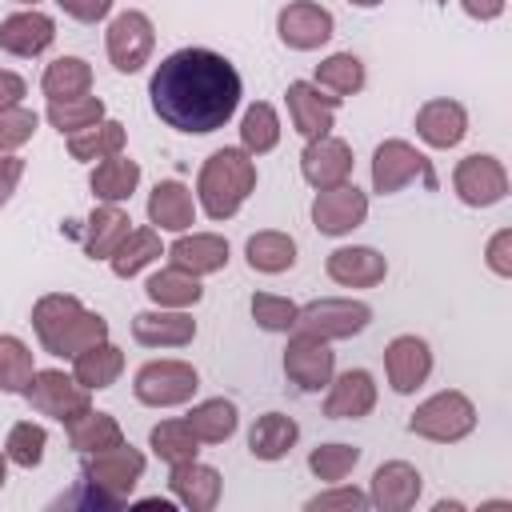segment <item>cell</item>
Here are the masks:
<instances>
[{
    "mask_svg": "<svg viewBox=\"0 0 512 512\" xmlns=\"http://www.w3.org/2000/svg\"><path fill=\"white\" fill-rule=\"evenodd\" d=\"M136 184H140V164L128 160V156H120V152L108 156V160H100V164L92 168V180H88L92 196L104 200V204H120V200H128V196L136 192Z\"/></svg>",
    "mask_w": 512,
    "mask_h": 512,
    "instance_id": "cell-31",
    "label": "cell"
},
{
    "mask_svg": "<svg viewBox=\"0 0 512 512\" xmlns=\"http://www.w3.org/2000/svg\"><path fill=\"white\" fill-rule=\"evenodd\" d=\"M468 132V112L460 100H448V96H436L428 104H420L416 112V136L428 144V148H456Z\"/></svg>",
    "mask_w": 512,
    "mask_h": 512,
    "instance_id": "cell-21",
    "label": "cell"
},
{
    "mask_svg": "<svg viewBox=\"0 0 512 512\" xmlns=\"http://www.w3.org/2000/svg\"><path fill=\"white\" fill-rule=\"evenodd\" d=\"M16 4H28V8H36V4H40V0H16Z\"/></svg>",
    "mask_w": 512,
    "mask_h": 512,
    "instance_id": "cell-55",
    "label": "cell"
},
{
    "mask_svg": "<svg viewBox=\"0 0 512 512\" xmlns=\"http://www.w3.org/2000/svg\"><path fill=\"white\" fill-rule=\"evenodd\" d=\"M24 400L32 404V412L52 416L60 424H68V420H76L80 412L92 408L88 388L76 376L60 372V368H36L32 380H28V388H24Z\"/></svg>",
    "mask_w": 512,
    "mask_h": 512,
    "instance_id": "cell-8",
    "label": "cell"
},
{
    "mask_svg": "<svg viewBox=\"0 0 512 512\" xmlns=\"http://www.w3.org/2000/svg\"><path fill=\"white\" fill-rule=\"evenodd\" d=\"M296 436H300V424H296L292 416H284V412H264V416H256V424L248 428V452H252L256 460H280V456L292 452Z\"/></svg>",
    "mask_w": 512,
    "mask_h": 512,
    "instance_id": "cell-29",
    "label": "cell"
},
{
    "mask_svg": "<svg viewBox=\"0 0 512 512\" xmlns=\"http://www.w3.org/2000/svg\"><path fill=\"white\" fill-rule=\"evenodd\" d=\"M300 172H304V180H308L316 192L344 184V180L352 176V148H348V140H340V136H332V132L308 140L304 152H300Z\"/></svg>",
    "mask_w": 512,
    "mask_h": 512,
    "instance_id": "cell-16",
    "label": "cell"
},
{
    "mask_svg": "<svg viewBox=\"0 0 512 512\" xmlns=\"http://www.w3.org/2000/svg\"><path fill=\"white\" fill-rule=\"evenodd\" d=\"M40 116L24 104H12V108H0V152H16L20 144L32 140Z\"/></svg>",
    "mask_w": 512,
    "mask_h": 512,
    "instance_id": "cell-46",
    "label": "cell"
},
{
    "mask_svg": "<svg viewBox=\"0 0 512 512\" xmlns=\"http://www.w3.org/2000/svg\"><path fill=\"white\" fill-rule=\"evenodd\" d=\"M80 476H84L112 508H120V504L132 496V488L140 484V476H144V456H140L132 444H116V448H108V452H92V456L84 460Z\"/></svg>",
    "mask_w": 512,
    "mask_h": 512,
    "instance_id": "cell-6",
    "label": "cell"
},
{
    "mask_svg": "<svg viewBox=\"0 0 512 512\" xmlns=\"http://www.w3.org/2000/svg\"><path fill=\"white\" fill-rule=\"evenodd\" d=\"M288 116H292V128L304 136V140H316V136H328L332 132V120H336V108L344 104L340 96L308 84V80H292L288 92Z\"/></svg>",
    "mask_w": 512,
    "mask_h": 512,
    "instance_id": "cell-15",
    "label": "cell"
},
{
    "mask_svg": "<svg viewBox=\"0 0 512 512\" xmlns=\"http://www.w3.org/2000/svg\"><path fill=\"white\" fill-rule=\"evenodd\" d=\"M48 124L60 132V136H72V132H84L92 124L104 120V100L100 96H72V100H48L44 108Z\"/></svg>",
    "mask_w": 512,
    "mask_h": 512,
    "instance_id": "cell-37",
    "label": "cell"
},
{
    "mask_svg": "<svg viewBox=\"0 0 512 512\" xmlns=\"http://www.w3.org/2000/svg\"><path fill=\"white\" fill-rule=\"evenodd\" d=\"M332 372H336V352L328 348V340L292 332V340L284 348V376L300 392H320V388H328Z\"/></svg>",
    "mask_w": 512,
    "mask_h": 512,
    "instance_id": "cell-12",
    "label": "cell"
},
{
    "mask_svg": "<svg viewBox=\"0 0 512 512\" xmlns=\"http://www.w3.org/2000/svg\"><path fill=\"white\" fill-rule=\"evenodd\" d=\"M316 88H324V92H332V96H340V100L356 96V92L364 88V64H360V56L336 52V56L320 60V64H316Z\"/></svg>",
    "mask_w": 512,
    "mask_h": 512,
    "instance_id": "cell-39",
    "label": "cell"
},
{
    "mask_svg": "<svg viewBox=\"0 0 512 512\" xmlns=\"http://www.w3.org/2000/svg\"><path fill=\"white\" fill-rule=\"evenodd\" d=\"M32 372H36V364H32V348H28L20 336L0 332V392H8V396L20 392V396H24Z\"/></svg>",
    "mask_w": 512,
    "mask_h": 512,
    "instance_id": "cell-41",
    "label": "cell"
},
{
    "mask_svg": "<svg viewBox=\"0 0 512 512\" xmlns=\"http://www.w3.org/2000/svg\"><path fill=\"white\" fill-rule=\"evenodd\" d=\"M376 408V380L364 368H348L336 380H328L324 416L328 420H364Z\"/></svg>",
    "mask_w": 512,
    "mask_h": 512,
    "instance_id": "cell-19",
    "label": "cell"
},
{
    "mask_svg": "<svg viewBox=\"0 0 512 512\" xmlns=\"http://www.w3.org/2000/svg\"><path fill=\"white\" fill-rule=\"evenodd\" d=\"M372 324V308L364 300H344V296H324L304 308H296L292 332L316 336V340H348Z\"/></svg>",
    "mask_w": 512,
    "mask_h": 512,
    "instance_id": "cell-5",
    "label": "cell"
},
{
    "mask_svg": "<svg viewBox=\"0 0 512 512\" xmlns=\"http://www.w3.org/2000/svg\"><path fill=\"white\" fill-rule=\"evenodd\" d=\"M252 188H256V164L244 148H216L196 176V196L208 220H232L240 204L252 196Z\"/></svg>",
    "mask_w": 512,
    "mask_h": 512,
    "instance_id": "cell-3",
    "label": "cell"
},
{
    "mask_svg": "<svg viewBox=\"0 0 512 512\" xmlns=\"http://www.w3.org/2000/svg\"><path fill=\"white\" fill-rule=\"evenodd\" d=\"M324 272H328V280H336L340 288H372V284H380V280L388 276V260H384L376 248L352 244V248L328 252Z\"/></svg>",
    "mask_w": 512,
    "mask_h": 512,
    "instance_id": "cell-24",
    "label": "cell"
},
{
    "mask_svg": "<svg viewBox=\"0 0 512 512\" xmlns=\"http://www.w3.org/2000/svg\"><path fill=\"white\" fill-rule=\"evenodd\" d=\"M472 428H476V404L464 392H456V388H444V392L428 396L408 416V432L424 436V440H436V444H456Z\"/></svg>",
    "mask_w": 512,
    "mask_h": 512,
    "instance_id": "cell-4",
    "label": "cell"
},
{
    "mask_svg": "<svg viewBox=\"0 0 512 512\" xmlns=\"http://www.w3.org/2000/svg\"><path fill=\"white\" fill-rule=\"evenodd\" d=\"M128 232H132V216L120 204H100V208H92V216L84 224V252L92 260H108L124 244Z\"/></svg>",
    "mask_w": 512,
    "mask_h": 512,
    "instance_id": "cell-27",
    "label": "cell"
},
{
    "mask_svg": "<svg viewBox=\"0 0 512 512\" xmlns=\"http://www.w3.org/2000/svg\"><path fill=\"white\" fill-rule=\"evenodd\" d=\"M384 372H388L392 392L408 396V392H416L428 380V372H432V348L420 336H408L404 332V336H396L384 348Z\"/></svg>",
    "mask_w": 512,
    "mask_h": 512,
    "instance_id": "cell-18",
    "label": "cell"
},
{
    "mask_svg": "<svg viewBox=\"0 0 512 512\" xmlns=\"http://www.w3.org/2000/svg\"><path fill=\"white\" fill-rule=\"evenodd\" d=\"M364 216H368V196L348 180L316 192V200H312V224L324 236H348L352 228L364 224Z\"/></svg>",
    "mask_w": 512,
    "mask_h": 512,
    "instance_id": "cell-14",
    "label": "cell"
},
{
    "mask_svg": "<svg viewBox=\"0 0 512 512\" xmlns=\"http://www.w3.org/2000/svg\"><path fill=\"white\" fill-rule=\"evenodd\" d=\"M4 480H8V456L0 452V488H4Z\"/></svg>",
    "mask_w": 512,
    "mask_h": 512,
    "instance_id": "cell-53",
    "label": "cell"
},
{
    "mask_svg": "<svg viewBox=\"0 0 512 512\" xmlns=\"http://www.w3.org/2000/svg\"><path fill=\"white\" fill-rule=\"evenodd\" d=\"M164 256L172 268H184L192 276H208V272H220L228 264V240L216 232H192V236L172 240Z\"/></svg>",
    "mask_w": 512,
    "mask_h": 512,
    "instance_id": "cell-25",
    "label": "cell"
},
{
    "mask_svg": "<svg viewBox=\"0 0 512 512\" xmlns=\"http://www.w3.org/2000/svg\"><path fill=\"white\" fill-rule=\"evenodd\" d=\"M508 0H460V8L472 16V20H496L504 12Z\"/></svg>",
    "mask_w": 512,
    "mask_h": 512,
    "instance_id": "cell-52",
    "label": "cell"
},
{
    "mask_svg": "<svg viewBox=\"0 0 512 512\" xmlns=\"http://www.w3.org/2000/svg\"><path fill=\"white\" fill-rule=\"evenodd\" d=\"M44 444H48V432L32 420H20L8 428V440H4V456L20 468H36L44 460Z\"/></svg>",
    "mask_w": 512,
    "mask_h": 512,
    "instance_id": "cell-44",
    "label": "cell"
},
{
    "mask_svg": "<svg viewBox=\"0 0 512 512\" xmlns=\"http://www.w3.org/2000/svg\"><path fill=\"white\" fill-rule=\"evenodd\" d=\"M152 112L176 132H216L240 108V72L212 48H180L164 56L148 80Z\"/></svg>",
    "mask_w": 512,
    "mask_h": 512,
    "instance_id": "cell-1",
    "label": "cell"
},
{
    "mask_svg": "<svg viewBox=\"0 0 512 512\" xmlns=\"http://www.w3.org/2000/svg\"><path fill=\"white\" fill-rule=\"evenodd\" d=\"M32 328L44 352L72 360L84 348L108 340V320L100 312H88L72 292H48L32 304Z\"/></svg>",
    "mask_w": 512,
    "mask_h": 512,
    "instance_id": "cell-2",
    "label": "cell"
},
{
    "mask_svg": "<svg viewBox=\"0 0 512 512\" xmlns=\"http://www.w3.org/2000/svg\"><path fill=\"white\" fill-rule=\"evenodd\" d=\"M452 188L468 208H492V204H500L508 196V172H504V164L496 156L476 152V156H464L456 164Z\"/></svg>",
    "mask_w": 512,
    "mask_h": 512,
    "instance_id": "cell-11",
    "label": "cell"
},
{
    "mask_svg": "<svg viewBox=\"0 0 512 512\" xmlns=\"http://www.w3.org/2000/svg\"><path fill=\"white\" fill-rule=\"evenodd\" d=\"M40 88L48 100H72V96H88L92 88V64L80 56H60L44 68Z\"/></svg>",
    "mask_w": 512,
    "mask_h": 512,
    "instance_id": "cell-35",
    "label": "cell"
},
{
    "mask_svg": "<svg viewBox=\"0 0 512 512\" xmlns=\"http://www.w3.org/2000/svg\"><path fill=\"white\" fill-rule=\"evenodd\" d=\"M24 92H28L24 76H16V72L0 68V108H12V104H20V100H24Z\"/></svg>",
    "mask_w": 512,
    "mask_h": 512,
    "instance_id": "cell-51",
    "label": "cell"
},
{
    "mask_svg": "<svg viewBox=\"0 0 512 512\" xmlns=\"http://www.w3.org/2000/svg\"><path fill=\"white\" fill-rule=\"evenodd\" d=\"M168 488H172V496H176L180 508H188V512H212L216 500H220V472L212 464L184 460V464H172Z\"/></svg>",
    "mask_w": 512,
    "mask_h": 512,
    "instance_id": "cell-23",
    "label": "cell"
},
{
    "mask_svg": "<svg viewBox=\"0 0 512 512\" xmlns=\"http://www.w3.org/2000/svg\"><path fill=\"white\" fill-rule=\"evenodd\" d=\"M416 176L428 188H436V172H432V164H428L424 152H416L408 140H384V144H376V152H372V192L392 196L404 184H412Z\"/></svg>",
    "mask_w": 512,
    "mask_h": 512,
    "instance_id": "cell-9",
    "label": "cell"
},
{
    "mask_svg": "<svg viewBox=\"0 0 512 512\" xmlns=\"http://www.w3.org/2000/svg\"><path fill=\"white\" fill-rule=\"evenodd\" d=\"M304 508H308V512H328V508H368V492H360V488H344V484H332L328 492H316Z\"/></svg>",
    "mask_w": 512,
    "mask_h": 512,
    "instance_id": "cell-47",
    "label": "cell"
},
{
    "mask_svg": "<svg viewBox=\"0 0 512 512\" xmlns=\"http://www.w3.org/2000/svg\"><path fill=\"white\" fill-rule=\"evenodd\" d=\"M120 148H124V124L120 120H100V124L68 136V156L72 160H108Z\"/></svg>",
    "mask_w": 512,
    "mask_h": 512,
    "instance_id": "cell-38",
    "label": "cell"
},
{
    "mask_svg": "<svg viewBox=\"0 0 512 512\" xmlns=\"http://www.w3.org/2000/svg\"><path fill=\"white\" fill-rule=\"evenodd\" d=\"M64 428H68V444H72L80 456H92V452H108V448L124 444V432H120L116 416H108V412H96V408L80 412V416H76V420H68Z\"/></svg>",
    "mask_w": 512,
    "mask_h": 512,
    "instance_id": "cell-30",
    "label": "cell"
},
{
    "mask_svg": "<svg viewBox=\"0 0 512 512\" xmlns=\"http://www.w3.org/2000/svg\"><path fill=\"white\" fill-rule=\"evenodd\" d=\"M184 424L192 428V436H196L200 444H224V440L236 432L240 412H236V404H232V400L212 396V400H200V404L184 416Z\"/></svg>",
    "mask_w": 512,
    "mask_h": 512,
    "instance_id": "cell-33",
    "label": "cell"
},
{
    "mask_svg": "<svg viewBox=\"0 0 512 512\" xmlns=\"http://www.w3.org/2000/svg\"><path fill=\"white\" fill-rule=\"evenodd\" d=\"M104 48H108V60H112L116 72H140L148 64L152 48H156V28H152V20L144 12L128 8L108 24Z\"/></svg>",
    "mask_w": 512,
    "mask_h": 512,
    "instance_id": "cell-10",
    "label": "cell"
},
{
    "mask_svg": "<svg viewBox=\"0 0 512 512\" xmlns=\"http://www.w3.org/2000/svg\"><path fill=\"white\" fill-rule=\"evenodd\" d=\"M348 4H356V8H376V4H384V0H348Z\"/></svg>",
    "mask_w": 512,
    "mask_h": 512,
    "instance_id": "cell-54",
    "label": "cell"
},
{
    "mask_svg": "<svg viewBox=\"0 0 512 512\" xmlns=\"http://www.w3.org/2000/svg\"><path fill=\"white\" fill-rule=\"evenodd\" d=\"M160 256H164L160 232H156V228H132V232L124 236V244L108 256V264H112V272H116L120 280H128V276H136L140 268H148L152 260H160Z\"/></svg>",
    "mask_w": 512,
    "mask_h": 512,
    "instance_id": "cell-36",
    "label": "cell"
},
{
    "mask_svg": "<svg viewBox=\"0 0 512 512\" xmlns=\"http://www.w3.org/2000/svg\"><path fill=\"white\" fill-rule=\"evenodd\" d=\"M244 256H248V268H252V272H264V276H280V272H288V268L296 264V240H292L288 232H276V228H268V232H256V236H248V244H244Z\"/></svg>",
    "mask_w": 512,
    "mask_h": 512,
    "instance_id": "cell-32",
    "label": "cell"
},
{
    "mask_svg": "<svg viewBox=\"0 0 512 512\" xmlns=\"http://www.w3.org/2000/svg\"><path fill=\"white\" fill-rule=\"evenodd\" d=\"M148 220L160 228V232H188L192 220H196V204H192V192L180 184V180H160L148 196Z\"/></svg>",
    "mask_w": 512,
    "mask_h": 512,
    "instance_id": "cell-26",
    "label": "cell"
},
{
    "mask_svg": "<svg viewBox=\"0 0 512 512\" xmlns=\"http://www.w3.org/2000/svg\"><path fill=\"white\" fill-rule=\"evenodd\" d=\"M56 40V20L40 8H24L0 20V48L8 56H40Z\"/></svg>",
    "mask_w": 512,
    "mask_h": 512,
    "instance_id": "cell-20",
    "label": "cell"
},
{
    "mask_svg": "<svg viewBox=\"0 0 512 512\" xmlns=\"http://www.w3.org/2000/svg\"><path fill=\"white\" fill-rule=\"evenodd\" d=\"M276 32H280V40H284L292 52H312V48H320V44L332 40L336 20H332V12L320 8L316 0H292V4L280 8Z\"/></svg>",
    "mask_w": 512,
    "mask_h": 512,
    "instance_id": "cell-13",
    "label": "cell"
},
{
    "mask_svg": "<svg viewBox=\"0 0 512 512\" xmlns=\"http://www.w3.org/2000/svg\"><path fill=\"white\" fill-rule=\"evenodd\" d=\"M132 336L144 348H184L196 336V320L184 308H156L132 316Z\"/></svg>",
    "mask_w": 512,
    "mask_h": 512,
    "instance_id": "cell-22",
    "label": "cell"
},
{
    "mask_svg": "<svg viewBox=\"0 0 512 512\" xmlns=\"http://www.w3.org/2000/svg\"><path fill=\"white\" fill-rule=\"evenodd\" d=\"M200 388V376L188 360H148L136 380H132V392L140 404L148 408H176V404H188Z\"/></svg>",
    "mask_w": 512,
    "mask_h": 512,
    "instance_id": "cell-7",
    "label": "cell"
},
{
    "mask_svg": "<svg viewBox=\"0 0 512 512\" xmlns=\"http://www.w3.org/2000/svg\"><path fill=\"white\" fill-rule=\"evenodd\" d=\"M488 268L496 276H512V228H500L492 240H488V252H484Z\"/></svg>",
    "mask_w": 512,
    "mask_h": 512,
    "instance_id": "cell-48",
    "label": "cell"
},
{
    "mask_svg": "<svg viewBox=\"0 0 512 512\" xmlns=\"http://www.w3.org/2000/svg\"><path fill=\"white\" fill-rule=\"evenodd\" d=\"M56 4H60L64 16H72L80 24H96L112 12V0H56Z\"/></svg>",
    "mask_w": 512,
    "mask_h": 512,
    "instance_id": "cell-49",
    "label": "cell"
},
{
    "mask_svg": "<svg viewBox=\"0 0 512 512\" xmlns=\"http://www.w3.org/2000/svg\"><path fill=\"white\" fill-rule=\"evenodd\" d=\"M148 444H152V452L172 468V464H184V460H196V452H200V440L192 436V428L184 424V420H164V424H156L152 432H148Z\"/></svg>",
    "mask_w": 512,
    "mask_h": 512,
    "instance_id": "cell-42",
    "label": "cell"
},
{
    "mask_svg": "<svg viewBox=\"0 0 512 512\" xmlns=\"http://www.w3.org/2000/svg\"><path fill=\"white\" fill-rule=\"evenodd\" d=\"M20 176H24V160H20V156H12V152H0V208L12 200V192H16Z\"/></svg>",
    "mask_w": 512,
    "mask_h": 512,
    "instance_id": "cell-50",
    "label": "cell"
},
{
    "mask_svg": "<svg viewBox=\"0 0 512 512\" xmlns=\"http://www.w3.org/2000/svg\"><path fill=\"white\" fill-rule=\"evenodd\" d=\"M420 488H424V476L408 460H388L372 472L368 504L380 512H408L420 500Z\"/></svg>",
    "mask_w": 512,
    "mask_h": 512,
    "instance_id": "cell-17",
    "label": "cell"
},
{
    "mask_svg": "<svg viewBox=\"0 0 512 512\" xmlns=\"http://www.w3.org/2000/svg\"><path fill=\"white\" fill-rule=\"evenodd\" d=\"M356 464H360V448L356 444H316L308 452V468L324 484H340Z\"/></svg>",
    "mask_w": 512,
    "mask_h": 512,
    "instance_id": "cell-43",
    "label": "cell"
},
{
    "mask_svg": "<svg viewBox=\"0 0 512 512\" xmlns=\"http://www.w3.org/2000/svg\"><path fill=\"white\" fill-rule=\"evenodd\" d=\"M120 372H124V352H120L116 344H108V340H100V344L84 348L80 356H72V376H76L88 392L112 388V384L120 380Z\"/></svg>",
    "mask_w": 512,
    "mask_h": 512,
    "instance_id": "cell-28",
    "label": "cell"
},
{
    "mask_svg": "<svg viewBox=\"0 0 512 512\" xmlns=\"http://www.w3.org/2000/svg\"><path fill=\"white\" fill-rule=\"evenodd\" d=\"M296 308L288 296H272V292H256L252 296V320L264 328V332H292L296 324Z\"/></svg>",
    "mask_w": 512,
    "mask_h": 512,
    "instance_id": "cell-45",
    "label": "cell"
},
{
    "mask_svg": "<svg viewBox=\"0 0 512 512\" xmlns=\"http://www.w3.org/2000/svg\"><path fill=\"white\" fill-rule=\"evenodd\" d=\"M240 144L248 156H264L280 144V116L272 104H264V100L248 104V112L240 120Z\"/></svg>",
    "mask_w": 512,
    "mask_h": 512,
    "instance_id": "cell-40",
    "label": "cell"
},
{
    "mask_svg": "<svg viewBox=\"0 0 512 512\" xmlns=\"http://www.w3.org/2000/svg\"><path fill=\"white\" fill-rule=\"evenodd\" d=\"M144 292H148V300L156 304V308H192L200 296H204V288H200V276H192V272H184V268H160V272H152L148 276V284H144Z\"/></svg>",
    "mask_w": 512,
    "mask_h": 512,
    "instance_id": "cell-34",
    "label": "cell"
}]
</instances>
